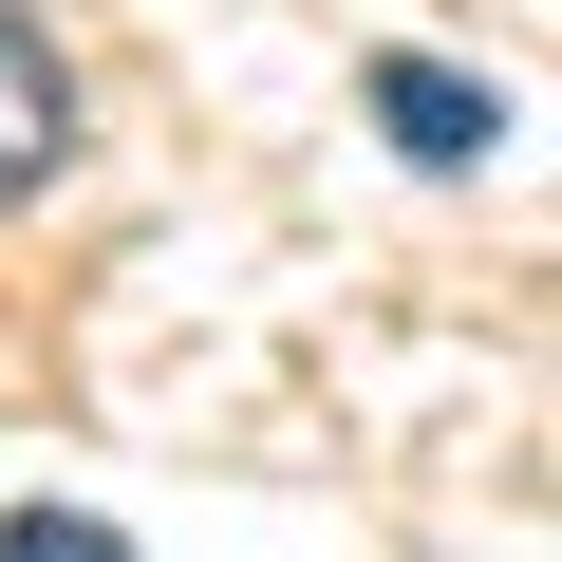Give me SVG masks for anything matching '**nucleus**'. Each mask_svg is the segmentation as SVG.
Instances as JSON below:
<instances>
[{
    "label": "nucleus",
    "mask_w": 562,
    "mask_h": 562,
    "mask_svg": "<svg viewBox=\"0 0 562 562\" xmlns=\"http://www.w3.org/2000/svg\"><path fill=\"white\" fill-rule=\"evenodd\" d=\"M0 562H132L94 506H20V525H0Z\"/></svg>",
    "instance_id": "nucleus-3"
},
{
    "label": "nucleus",
    "mask_w": 562,
    "mask_h": 562,
    "mask_svg": "<svg viewBox=\"0 0 562 562\" xmlns=\"http://www.w3.org/2000/svg\"><path fill=\"white\" fill-rule=\"evenodd\" d=\"M57 150H76V57L20 20V0H0V206H20Z\"/></svg>",
    "instance_id": "nucleus-2"
},
{
    "label": "nucleus",
    "mask_w": 562,
    "mask_h": 562,
    "mask_svg": "<svg viewBox=\"0 0 562 562\" xmlns=\"http://www.w3.org/2000/svg\"><path fill=\"white\" fill-rule=\"evenodd\" d=\"M375 132H394L413 169H487V150H506V94L450 76V57H375Z\"/></svg>",
    "instance_id": "nucleus-1"
}]
</instances>
